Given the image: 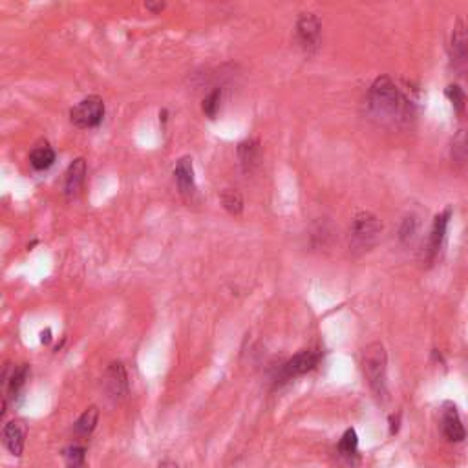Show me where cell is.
I'll return each instance as SVG.
<instances>
[{"label": "cell", "mask_w": 468, "mask_h": 468, "mask_svg": "<svg viewBox=\"0 0 468 468\" xmlns=\"http://www.w3.org/2000/svg\"><path fill=\"white\" fill-rule=\"evenodd\" d=\"M366 108L373 119L384 125H399L410 117V103L390 77L375 79L366 97Z\"/></svg>", "instance_id": "1"}, {"label": "cell", "mask_w": 468, "mask_h": 468, "mask_svg": "<svg viewBox=\"0 0 468 468\" xmlns=\"http://www.w3.org/2000/svg\"><path fill=\"white\" fill-rule=\"evenodd\" d=\"M386 368H388V357H386L384 346L380 342L369 344L362 353V369L369 388L377 397L386 395Z\"/></svg>", "instance_id": "2"}, {"label": "cell", "mask_w": 468, "mask_h": 468, "mask_svg": "<svg viewBox=\"0 0 468 468\" xmlns=\"http://www.w3.org/2000/svg\"><path fill=\"white\" fill-rule=\"evenodd\" d=\"M380 231H382V223L375 214L362 210L355 214L352 221V229H349V240L355 249L366 251L377 242Z\"/></svg>", "instance_id": "3"}, {"label": "cell", "mask_w": 468, "mask_h": 468, "mask_svg": "<svg viewBox=\"0 0 468 468\" xmlns=\"http://www.w3.org/2000/svg\"><path fill=\"white\" fill-rule=\"evenodd\" d=\"M105 117V103L99 95H90L70 110V121L77 128L97 127Z\"/></svg>", "instance_id": "4"}, {"label": "cell", "mask_w": 468, "mask_h": 468, "mask_svg": "<svg viewBox=\"0 0 468 468\" xmlns=\"http://www.w3.org/2000/svg\"><path fill=\"white\" fill-rule=\"evenodd\" d=\"M450 59L452 66L459 75L468 73V28L463 21L454 24L450 37Z\"/></svg>", "instance_id": "5"}, {"label": "cell", "mask_w": 468, "mask_h": 468, "mask_svg": "<svg viewBox=\"0 0 468 468\" xmlns=\"http://www.w3.org/2000/svg\"><path fill=\"white\" fill-rule=\"evenodd\" d=\"M103 388L106 397L114 402H121L128 395V377L127 369L121 362H112L103 377Z\"/></svg>", "instance_id": "6"}, {"label": "cell", "mask_w": 468, "mask_h": 468, "mask_svg": "<svg viewBox=\"0 0 468 468\" xmlns=\"http://www.w3.org/2000/svg\"><path fill=\"white\" fill-rule=\"evenodd\" d=\"M320 21L313 13H302L297 23V39L308 53L319 50L320 46Z\"/></svg>", "instance_id": "7"}, {"label": "cell", "mask_w": 468, "mask_h": 468, "mask_svg": "<svg viewBox=\"0 0 468 468\" xmlns=\"http://www.w3.org/2000/svg\"><path fill=\"white\" fill-rule=\"evenodd\" d=\"M441 430L450 443H461L467 437V430L463 426L461 417L454 402H445L443 404V413H441Z\"/></svg>", "instance_id": "8"}, {"label": "cell", "mask_w": 468, "mask_h": 468, "mask_svg": "<svg viewBox=\"0 0 468 468\" xmlns=\"http://www.w3.org/2000/svg\"><path fill=\"white\" fill-rule=\"evenodd\" d=\"M26 435H28V426L23 419H13V421L4 424V430H2L4 446L12 452L13 456H23Z\"/></svg>", "instance_id": "9"}, {"label": "cell", "mask_w": 468, "mask_h": 468, "mask_svg": "<svg viewBox=\"0 0 468 468\" xmlns=\"http://www.w3.org/2000/svg\"><path fill=\"white\" fill-rule=\"evenodd\" d=\"M319 353L304 349V352H298L297 355H293V357L284 364L282 373H284L286 379H295V377H300V375L308 373V371L315 369V366L319 364Z\"/></svg>", "instance_id": "10"}, {"label": "cell", "mask_w": 468, "mask_h": 468, "mask_svg": "<svg viewBox=\"0 0 468 468\" xmlns=\"http://www.w3.org/2000/svg\"><path fill=\"white\" fill-rule=\"evenodd\" d=\"M174 176H176V183L177 188H180V193H182L185 198H190L194 194V190H196L193 158H188V156L180 158L176 163V169H174Z\"/></svg>", "instance_id": "11"}, {"label": "cell", "mask_w": 468, "mask_h": 468, "mask_svg": "<svg viewBox=\"0 0 468 468\" xmlns=\"http://www.w3.org/2000/svg\"><path fill=\"white\" fill-rule=\"evenodd\" d=\"M452 210L446 209L443 210L441 214L435 216L434 225H432V231H430V240H428V256L434 258L435 254L439 253L441 247H443V242L446 238V231H448V223H450Z\"/></svg>", "instance_id": "12"}, {"label": "cell", "mask_w": 468, "mask_h": 468, "mask_svg": "<svg viewBox=\"0 0 468 468\" xmlns=\"http://www.w3.org/2000/svg\"><path fill=\"white\" fill-rule=\"evenodd\" d=\"M84 180H86V161L77 158L72 165L68 167L66 176H64V193L66 196H75L81 190Z\"/></svg>", "instance_id": "13"}, {"label": "cell", "mask_w": 468, "mask_h": 468, "mask_svg": "<svg viewBox=\"0 0 468 468\" xmlns=\"http://www.w3.org/2000/svg\"><path fill=\"white\" fill-rule=\"evenodd\" d=\"M450 160L456 169L468 171V130L463 128L454 136L450 147Z\"/></svg>", "instance_id": "14"}, {"label": "cell", "mask_w": 468, "mask_h": 468, "mask_svg": "<svg viewBox=\"0 0 468 468\" xmlns=\"http://www.w3.org/2000/svg\"><path fill=\"white\" fill-rule=\"evenodd\" d=\"M238 158H240V163H242L243 171L251 172L254 169V165L258 163L260 160V143L256 139H249L245 143H242L238 147Z\"/></svg>", "instance_id": "15"}, {"label": "cell", "mask_w": 468, "mask_h": 468, "mask_svg": "<svg viewBox=\"0 0 468 468\" xmlns=\"http://www.w3.org/2000/svg\"><path fill=\"white\" fill-rule=\"evenodd\" d=\"M53 161H56V152H53V149H51L48 143H42L39 145V147H35V149L32 150V154H29V163H32V167H34L35 171H46V169H50V167L53 165Z\"/></svg>", "instance_id": "16"}, {"label": "cell", "mask_w": 468, "mask_h": 468, "mask_svg": "<svg viewBox=\"0 0 468 468\" xmlns=\"http://www.w3.org/2000/svg\"><path fill=\"white\" fill-rule=\"evenodd\" d=\"M97 421H99V410H97V406L86 408L83 412V415H81V417L77 419V423H75V434H77L79 437H88V435L95 430Z\"/></svg>", "instance_id": "17"}, {"label": "cell", "mask_w": 468, "mask_h": 468, "mask_svg": "<svg viewBox=\"0 0 468 468\" xmlns=\"http://www.w3.org/2000/svg\"><path fill=\"white\" fill-rule=\"evenodd\" d=\"M220 201H221V205H223V209H225L229 214H232V216L242 214L243 198H242V194L238 193V190H234V188H225V190H221Z\"/></svg>", "instance_id": "18"}, {"label": "cell", "mask_w": 468, "mask_h": 468, "mask_svg": "<svg viewBox=\"0 0 468 468\" xmlns=\"http://www.w3.org/2000/svg\"><path fill=\"white\" fill-rule=\"evenodd\" d=\"M28 375H29L28 364H23V366H19V368L12 373V377L8 379V393H10L12 397H17L19 393H21V390H23L24 386H26Z\"/></svg>", "instance_id": "19"}, {"label": "cell", "mask_w": 468, "mask_h": 468, "mask_svg": "<svg viewBox=\"0 0 468 468\" xmlns=\"http://www.w3.org/2000/svg\"><path fill=\"white\" fill-rule=\"evenodd\" d=\"M445 95L448 97V101H450L452 106H454V110H456L459 116H463V114L467 112L468 99L467 94L463 92V88H459L457 84H448L445 90Z\"/></svg>", "instance_id": "20"}, {"label": "cell", "mask_w": 468, "mask_h": 468, "mask_svg": "<svg viewBox=\"0 0 468 468\" xmlns=\"http://www.w3.org/2000/svg\"><path fill=\"white\" fill-rule=\"evenodd\" d=\"M357 448H358V437H357V432L353 428L346 430L344 432V435L341 437V441H338V452H341L342 456L346 457H352L357 454Z\"/></svg>", "instance_id": "21"}, {"label": "cell", "mask_w": 468, "mask_h": 468, "mask_svg": "<svg viewBox=\"0 0 468 468\" xmlns=\"http://www.w3.org/2000/svg\"><path fill=\"white\" fill-rule=\"evenodd\" d=\"M220 103H221V90L216 88L204 99L201 110H204L205 116L210 117V119H214L218 110H220Z\"/></svg>", "instance_id": "22"}, {"label": "cell", "mask_w": 468, "mask_h": 468, "mask_svg": "<svg viewBox=\"0 0 468 468\" xmlns=\"http://www.w3.org/2000/svg\"><path fill=\"white\" fill-rule=\"evenodd\" d=\"M84 448L83 446L73 445L64 450V459H66L68 468H83L84 467Z\"/></svg>", "instance_id": "23"}, {"label": "cell", "mask_w": 468, "mask_h": 468, "mask_svg": "<svg viewBox=\"0 0 468 468\" xmlns=\"http://www.w3.org/2000/svg\"><path fill=\"white\" fill-rule=\"evenodd\" d=\"M417 232V220L413 216H408L406 220L402 221L401 227V240L402 242H410Z\"/></svg>", "instance_id": "24"}, {"label": "cell", "mask_w": 468, "mask_h": 468, "mask_svg": "<svg viewBox=\"0 0 468 468\" xmlns=\"http://www.w3.org/2000/svg\"><path fill=\"white\" fill-rule=\"evenodd\" d=\"M145 8L149 10V12H152V13H160L163 8H165V2H158V4H152V2H147L145 4Z\"/></svg>", "instance_id": "25"}, {"label": "cell", "mask_w": 468, "mask_h": 468, "mask_svg": "<svg viewBox=\"0 0 468 468\" xmlns=\"http://www.w3.org/2000/svg\"><path fill=\"white\" fill-rule=\"evenodd\" d=\"M40 336H42L40 341L45 342V344H50V342H51V331L50 330L42 331V335H40Z\"/></svg>", "instance_id": "26"}, {"label": "cell", "mask_w": 468, "mask_h": 468, "mask_svg": "<svg viewBox=\"0 0 468 468\" xmlns=\"http://www.w3.org/2000/svg\"><path fill=\"white\" fill-rule=\"evenodd\" d=\"M397 424H399V415H397V417H391V434H395L397 428H399Z\"/></svg>", "instance_id": "27"}, {"label": "cell", "mask_w": 468, "mask_h": 468, "mask_svg": "<svg viewBox=\"0 0 468 468\" xmlns=\"http://www.w3.org/2000/svg\"><path fill=\"white\" fill-rule=\"evenodd\" d=\"M160 468H177V465L174 461H163L160 465Z\"/></svg>", "instance_id": "28"}]
</instances>
